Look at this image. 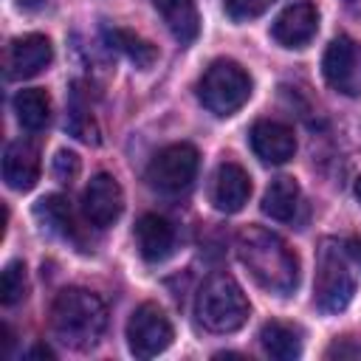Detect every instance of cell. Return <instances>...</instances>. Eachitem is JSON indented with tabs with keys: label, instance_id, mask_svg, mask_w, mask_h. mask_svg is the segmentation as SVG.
Wrapping results in <instances>:
<instances>
[{
	"label": "cell",
	"instance_id": "44dd1931",
	"mask_svg": "<svg viewBox=\"0 0 361 361\" xmlns=\"http://www.w3.org/2000/svg\"><path fill=\"white\" fill-rule=\"evenodd\" d=\"M34 217L42 223V228H48L51 234H59V237H73L76 228H73V214L68 209V200L62 195H45L42 200H37L34 206Z\"/></svg>",
	"mask_w": 361,
	"mask_h": 361
},
{
	"label": "cell",
	"instance_id": "52a82bcc",
	"mask_svg": "<svg viewBox=\"0 0 361 361\" xmlns=\"http://www.w3.org/2000/svg\"><path fill=\"white\" fill-rule=\"evenodd\" d=\"M172 338H175L172 322L155 302H144L133 310L127 322V347L135 358L161 355L172 344Z\"/></svg>",
	"mask_w": 361,
	"mask_h": 361
},
{
	"label": "cell",
	"instance_id": "277c9868",
	"mask_svg": "<svg viewBox=\"0 0 361 361\" xmlns=\"http://www.w3.org/2000/svg\"><path fill=\"white\" fill-rule=\"evenodd\" d=\"M248 96H251V76L234 59H214L197 82V99L209 113L220 118L237 113L248 102Z\"/></svg>",
	"mask_w": 361,
	"mask_h": 361
},
{
	"label": "cell",
	"instance_id": "5bb4252c",
	"mask_svg": "<svg viewBox=\"0 0 361 361\" xmlns=\"http://www.w3.org/2000/svg\"><path fill=\"white\" fill-rule=\"evenodd\" d=\"M3 180L14 192H28L39 180V152L31 141H11L3 152Z\"/></svg>",
	"mask_w": 361,
	"mask_h": 361
},
{
	"label": "cell",
	"instance_id": "8992f818",
	"mask_svg": "<svg viewBox=\"0 0 361 361\" xmlns=\"http://www.w3.org/2000/svg\"><path fill=\"white\" fill-rule=\"evenodd\" d=\"M197 166H200V155L192 144H186V141L169 144L152 155V161L147 166V180L158 192L178 195L192 186Z\"/></svg>",
	"mask_w": 361,
	"mask_h": 361
},
{
	"label": "cell",
	"instance_id": "d4e9b609",
	"mask_svg": "<svg viewBox=\"0 0 361 361\" xmlns=\"http://www.w3.org/2000/svg\"><path fill=\"white\" fill-rule=\"evenodd\" d=\"M79 175V155L71 149H59L54 158V178L62 183H71Z\"/></svg>",
	"mask_w": 361,
	"mask_h": 361
},
{
	"label": "cell",
	"instance_id": "83f0119b",
	"mask_svg": "<svg viewBox=\"0 0 361 361\" xmlns=\"http://www.w3.org/2000/svg\"><path fill=\"white\" fill-rule=\"evenodd\" d=\"M344 8H347L353 17H358V20H361V0H344Z\"/></svg>",
	"mask_w": 361,
	"mask_h": 361
},
{
	"label": "cell",
	"instance_id": "7a4b0ae2",
	"mask_svg": "<svg viewBox=\"0 0 361 361\" xmlns=\"http://www.w3.org/2000/svg\"><path fill=\"white\" fill-rule=\"evenodd\" d=\"M51 327L65 347L90 350L99 344L107 327V307L85 288H65L51 305Z\"/></svg>",
	"mask_w": 361,
	"mask_h": 361
},
{
	"label": "cell",
	"instance_id": "4316f807",
	"mask_svg": "<svg viewBox=\"0 0 361 361\" xmlns=\"http://www.w3.org/2000/svg\"><path fill=\"white\" fill-rule=\"evenodd\" d=\"M28 355H31V358H54V350H51V347H45V344H37Z\"/></svg>",
	"mask_w": 361,
	"mask_h": 361
},
{
	"label": "cell",
	"instance_id": "603a6c76",
	"mask_svg": "<svg viewBox=\"0 0 361 361\" xmlns=\"http://www.w3.org/2000/svg\"><path fill=\"white\" fill-rule=\"evenodd\" d=\"M25 293H28L25 265H23L20 259H14V262H8V265L3 268V276H0V299H3L6 307H11V305L23 302Z\"/></svg>",
	"mask_w": 361,
	"mask_h": 361
},
{
	"label": "cell",
	"instance_id": "8fae6325",
	"mask_svg": "<svg viewBox=\"0 0 361 361\" xmlns=\"http://www.w3.org/2000/svg\"><path fill=\"white\" fill-rule=\"evenodd\" d=\"M319 31V11L313 3L288 6L271 25V37L282 48H305Z\"/></svg>",
	"mask_w": 361,
	"mask_h": 361
},
{
	"label": "cell",
	"instance_id": "e0dca14e",
	"mask_svg": "<svg viewBox=\"0 0 361 361\" xmlns=\"http://www.w3.org/2000/svg\"><path fill=\"white\" fill-rule=\"evenodd\" d=\"M262 350L276 361H293L302 355V333L288 322H268L259 330Z\"/></svg>",
	"mask_w": 361,
	"mask_h": 361
},
{
	"label": "cell",
	"instance_id": "484cf974",
	"mask_svg": "<svg viewBox=\"0 0 361 361\" xmlns=\"http://www.w3.org/2000/svg\"><path fill=\"white\" fill-rule=\"evenodd\" d=\"M327 358H361V338H353V336H347V338H336L330 347H327V353H324Z\"/></svg>",
	"mask_w": 361,
	"mask_h": 361
},
{
	"label": "cell",
	"instance_id": "ba28073f",
	"mask_svg": "<svg viewBox=\"0 0 361 361\" xmlns=\"http://www.w3.org/2000/svg\"><path fill=\"white\" fill-rule=\"evenodd\" d=\"M322 73L336 93L350 99L361 96V48L350 37L330 39L322 59Z\"/></svg>",
	"mask_w": 361,
	"mask_h": 361
},
{
	"label": "cell",
	"instance_id": "2e32d148",
	"mask_svg": "<svg viewBox=\"0 0 361 361\" xmlns=\"http://www.w3.org/2000/svg\"><path fill=\"white\" fill-rule=\"evenodd\" d=\"M155 6V11L161 14V20L166 23L169 34L186 45L197 37L200 31V14H197V6L195 0H149Z\"/></svg>",
	"mask_w": 361,
	"mask_h": 361
},
{
	"label": "cell",
	"instance_id": "f546056e",
	"mask_svg": "<svg viewBox=\"0 0 361 361\" xmlns=\"http://www.w3.org/2000/svg\"><path fill=\"white\" fill-rule=\"evenodd\" d=\"M17 3H20L23 8H39V6L45 3V0H17Z\"/></svg>",
	"mask_w": 361,
	"mask_h": 361
},
{
	"label": "cell",
	"instance_id": "ffe728a7",
	"mask_svg": "<svg viewBox=\"0 0 361 361\" xmlns=\"http://www.w3.org/2000/svg\"><path fill=\"white\" fill-rule=\"evenodd\" d=\"M107 42L121 51L135 68H152L155 59H158V48L152 42H147L144 37H138L135 31H127V28H107Z\"/></svg>",
	"mask_w": 361,
	"mask_h": 361
},
{
	"label": "cell",
	"instance_id": "6da1fadb",
	"mask_svg": "<svg viewBox=\"0 0 361 361\" xmlns=\"http://www.w3.org/2000/svg\"><path fill=\"white\" fill-rule=\"evenodd\" d=\"M237 257L259 288L288 296L299 285V259L282 237L262 226H245L237 234Z\"/></svg>",
	"mask_w": 361,
	"mask_h": 361
},
{
	"label": "cell",
	"instance_id": "5b68a950",
	"mask_svg": "<svg viewBox=\"0 0 361 361\" xmlns=\"http://www.w3.org/2000/svg\"><path fill=\"white\" fill-rule=\"evenodd\" d=\"M355 293V276L347 265V254L336 240H322L316 259L313 302L324 313H338L350 305Z\"/></svg>",
	"mask_w": 361,
	"mask_h": 361
},
{
	"label": "cell",
	"instance_id": "9c48e42d",
	"mask_svg": "<svg viewBox=\"0 0 361 361\" xmlns=\"http://www.w3.org/2000/svg\"><path fill=\"white\" fill-rule=\"evenodd\" d=\"M82 212H85L87 223L96 228L113 226L124 212V192H121L118 180L107 172L93 175L82 195Z\"/></svg>",
	"mask_w": 361,
	"mask_h": 361
},
{
	"label": "cell",
	"instance_id": "30bf717a",
	"mask_svg": "<svg viewBox=\"0 0 361 361\" xmlns=\"http://www.w3.org/2000/svg\"><path fill=\"white\" fill-rule=\"evenodd\" d=\"M54 59V45L42 34H25L11 39L6 54V73L8 79H31L42 73Z\"/></svg>",
	"mask_w": 361,
	"mask_h": 361
},
{
	"label": "cell",
	"instance_id": "7c38bea8",
	"mask_svg": "<svg viewBox=\"0 0 361 361\" xmlns=\"http://www.w3.org/2000/svg\"><path fill=\"white\" fill-rule=\"evenodd\" d=\"M248 138H251V149L265 164H288L293 158V152H296V135L282 121L262 118V121H257L251 127Z\"/></svg>",
	"mask_w": 361,
	"mask_h": 361
},
{
	"label": "cell",
	"instance_id": "d6986e66",
	"mask_svg": "<svg viewBox=\"0 0 361 361\" xmlns=\"http://www.w3.org/2000/svg\"><path fill=\"white\" fill-rule=\"evenodd\" d=\"M14 113H17V121L23 124V130L39 133V130H45V124L51 118V99L39 87H25L14 96Z\"/></svg>",
	"mask_w": 361,
	"mask_h": 361
},
{
	"label": "cell",
	"instance_id": "7402d4cb",
	"mask_svg": "<svg viewBox=\"0 0 361 361\" xmlns=\"http://www.w3.org/2000/svg\"><path fill=\"white\" fill-rule=\"evenodd\" d=\"M68 130L79 138V141H85V144H99V127H96V121H93V113H90V107L82 102V93L79 90H73L71 93V104H68Z\"/></svg>",
	"mask_w": 361,
	"mask_h": 361
},
{
	"label": "cell",
	"instance_id": "3957f363",
	"mask_svg": "<svg viewBox=\"0 0 361 361\" xmlns=\"http://www.w3.org/2000/svg\"><path fill=\"white\" fill-rule=\"evenodd\" d=\"M248 299L231 274H212L195 299L197 322L212 333H234L248 319Z\"/></svg>",
	"mask_w": 361,
	"mask_h": 361
},
{
	"label": "cell",
	"instance_id": "4dcf8cb0",
	"mask_svg": "<svg viewBox=\"0 0 361 361\" xmlns=\"http://www.w3.org/2000/svg\"><path fill=\"white\" fill-rule=\"evenodd\" d=\"M355 197H358V203H361V175H358V180H355Z\"/></svg>",
	"mask_w": 361,
	"mask_h": 361
},
{
	"label": "cell",
	"instance_id": "cb8c5ba5",
	"mask_svg": "<svg viewBox=\"0 0 361 361\" xmlns=\"http://www.w3.org/2000/svg\"><path fill=\"white\" fill-rule=\"evenodd\" d=\"M271 6H274V0H223V11L234 23H248L254 17H262Z\"/></svg>",
	"mask_w": 361,
	"mask_h": 361
},
{
	"label": "cell",
	"instance_id": "9a60e30c",
	"mask_svg": "<svg viewBox=\"0 0 361 361\" xmlns=\"http://www.w3.org/2000/svg\"><path fill=\"white\" fill-rule=\"evenodd\" d=\"M135 243L147 262H164L175 251V228L161 214H144L135 223Z\"/></svg>",
	"mask_w": 361,
	"mask_h": 361
},
{
	"label": "cell",
	"instance_id": "ac0fdd59",
	"mask_svg": "<svg viewBox=\"0 0 361 361\" xmlns=\"http://www.w3.org/2000/svg\"><path fill=\"white\" fill-rule=\"evenodd\" d=\"M299 209V183L293 178H274L262 195V212L271 220H290Z\"/></svg>",
	"mask_w": 361,
	"mask_h": 361
},
{
	"label": "cell",
	"instance_id": "4fadbf2b",
	"mask_svg": "<svg viewBox=\"0 0 361 361\" xmlns=\"http://www.w3.org/2000/svg\"><path fill=\"white\" fill-rule=\"evenodd\" d=\"M251 197V178L248 172L234 164V161H226L217 166V175H214V183H212V203L217 212H226V214H234L240 212Z\"/></svg>",
	"mask_w": 361,
	"mask_h": 361
},
{
	"label": "cell",
	"instance_id": "f1b7e54d",
	"mask_svg": "<svg viewBox=\"0 0 361 361\" xmlns=\"http://www.w3.org/2000/svg\"><path fill=\"white\" fill-rule=\"evenodd\" d=\"M350 254H353V257H355V259H358V262H361V237H358V240H353V243H350Z\"/></svg>",
	"mask_w": 361,
	"mask_h": 361
}]
</instances>
